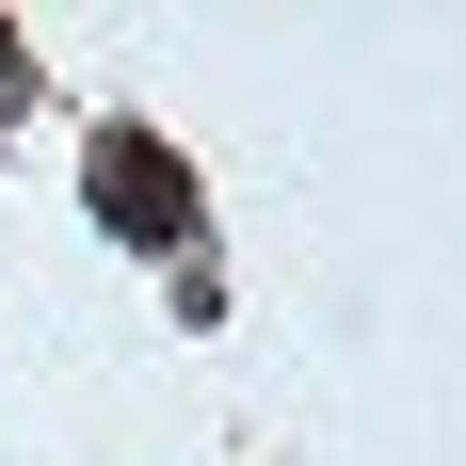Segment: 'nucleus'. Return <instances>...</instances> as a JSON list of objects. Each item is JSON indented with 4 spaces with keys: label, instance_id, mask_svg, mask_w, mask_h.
<instances>
[{
    "label": "nucleus",
    "instance_id": "nucleus-1",
    "mask_svg": "<svg viewBox=\"0 0 466 466\" xmlns=\"http://www.w3.org/2000/svg\"><path fill=\"white\" fill-rule=\"evenodd\" d=\"M96 193H113V226H145V241L193 226V209H177V161H161V145H129V129L96 145Z\"/></svg>",
    "mask_w": 466,
    "mask_h": 466
}]
</instances>
